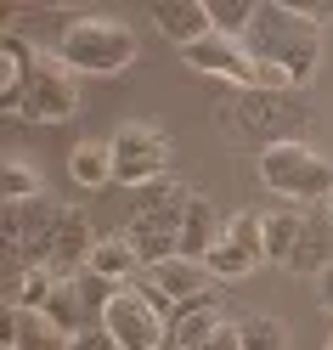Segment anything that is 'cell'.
I'll return each instance as SVG.
<instances>
[{
    "label": "cell",
    "mask_w": 333,
    "mask_h": 350,
    "mask_svg": "<svg viewBox=\"0 0 333 350\" xmlns=\"http://www.w3.org/2000/svg\"><path fill=\"white\" fill-rule=\"evenodd\" d=\"M317 294H322V311L333 317V266H328V271L317 277Z\"/></svg>",
    "instance_id": "cell-31"
},
{
    "label": "cell",
    "mask_w": 333,
    "mask_h": 350,
    "mask_svg": "<svg viewBox=\"0 0 333 350\" xmlns=\"http://www.w3.org/2000/svg\"><path fill=\"white\" fill-rule=\"evenodd\" d=\"M136 288H142V294L170 317L181 299L215 288V277H209V266H198V260H181V254H175V260H164V266H147V271L136 277Z\"/></svg>",
    "instance_id": "cell-10"
},
{
    "label": "cell",
    "mask_w": 333,
    "mask_h": 350,
    "mask_svg": "<svg viewBox=\"0 0 333 350\" xmlns=\"http://www.w3.org/2000/svg\"><path fill=\"white\" fill-rule=\"evenodd\" d=\"M85 271H91L96 282H107V288H124V282H136L147 266H142V254L130 249V237L114 232V237H96V254H91Z\"/></svg>",
    "instance_id": "cell-17"
},
{
    "label": "cell",
    "mask_w": 333,
    "mask_h": 350,
    "mask_svg": "<svg viewBox=\"0 0 333 350\" xmlns=\"http://www.w3.org/2000/svg\"><path fill=\"white\" fill-rule=\"evenodd\" d=\"M187 198H192V192H187L181 181H170V187H159V192H152V198H147L136 215H130L124 237H130V249L142 254V266H164V260H175V254H181Z\"/></svg>",
    "instance_id": "cell-5"
},
{
    "label": "cell",
    "mask_w": 333,
    "mask_h": 350,
    "mask_svg": "<svg viewBox=\"0 0 333 350\" xmlns=\"http://www.w3.org/2000/svg\"><path fill=\"white\" fill-rule=\"evenodd\" d=\"M204 266H209V277H220V282H237V277H249L260 260L243 254V249H232V243H215V254L204 260Z\"/></svg>",
    "instance_id": "cell-27"
},
{
    "label": "cell",
    "mask_w": 333,
    "mask_h": 350,
    "mask_svg": "<svg viewBox=\"0 0 333 350\" xmlns=\"http://www.w3.org/2000/svg\"><path fill=\"white\" fill-rule=\"evenodd\" d=\"M322 209H328V215H333V192H328V204H322Z\"/></svg>",
    "instance_id": "cell-32"
},
{
    "label": "cell",
    "mask_w": 333,
    "mask_h": 350,
    "mask_svg": "<svg viewBox=\"0 0 333 350\" xmlns=\"http://www.w3.org/2000/svg\"><path fill=\"white\" fill-rule=\"evenodd\" d=\"M317 119V102L305 91H232L220 102V130L249 147L254 159L271 147H288V142H305L299 130Z\"/></svg>",
    "instance_id": "cell-1"
},
{
    "label": "cell",
    "mask_w": 333,
    "mask_h": 350,
    "mask_svg": "<svg viewBox=\"0 0 333 350\" xmlns=\"http://www.w3.org/2000/svg\"><path fill=\"white\" fill-rule=\"evenodd\" d=\"M328 350H333V339H328Z\"/></svg>",
    "instance_id": "cell-34"
},
{
    "label": "cell",
    "mask_w": 333,
    "mask_h": 350,
    "mask_svg": "<svg viewBox=\"0 0 333 350\" xmlns=\"http://www.w3.org/2000/svg\"><path fill=\"white\" fill-rule=\"evenodd\" d=\"M68 350H119V345H114V334H107L102 322H91L85 334H74V345H68Z\"/></svg>",
    "instance_id": "cell-29"
},
{
    "label": "cell",
    "mask_w": 333,
    "mask_h": 350,
    "mask_svg": "<svg viewBox=\"0 0 333 350\" xmlns=\"http://www.w3.org/2000/svg\"><path fill=\"white\" fill-rule=\"evenodd\" d=\"M170 159H175V142H170L164 124H152V119L119 124V136H114V181L152 187V181H164Z\"/></svg>",
    "instance_id": "cell-6"
},
{
    "label": "cell",
    "mask_w": 333,
    "mask_h": 350,
    "mask_svg": "<svg viewBox=\"0 0 333 350\" xmlns=\"http://www.w3.org/2000/svg\"><path fill=\"white\" fill-rule=\"evenodd\" d=\"M46 317L62 327V334H85V327H91L96 317H91V299H85V288H79V277H62L57 282V294H51V305H46Z\"/></svg>",
    "instance_id": "cell-22"
},
{
    "label": "cell",
    "mask_w": 333,
    "mask_h": 350,
    "mask_svg": "<svg viewBox=\"0 0 333 350\" xmlns=\"http://www.w3.org/2000/svg\"><path fill=\"white\" fill-rule=\"evenodd\" d=\"M96 254V237H91V221H85L79 209L62 215V232H57V254H51V271L57 277H74L79 266H91Z\"/></svg>",
    "instance_id": "cell-18"
},
{
    "label": "cell",
    "mask_w": 333,
    "mask_h": 350,
    "mask_svg": "<svg viewBox=\"0 0 333 350\" xmlns=\"http://www.w3.org/2000/svg\"><path fill=\"white\" fill-rule=\"evenodd\" d=\"M243 46L260 62L282 68L294 79V91H305L310 74H317V62H322V29L310 23V17H299L288 0H260V17H254V29L243 34Z\"/></svg>",
    "instance_id": "cell-2"
},
{
    "label": "cell",
    "mask_w": 333,
    "mask_h": 350,
    "mask_svg": "<svg viewBox=\"0 0 333 350\" xmlns=\"http://www.w3.org/2000/svg\"><path fill=\"white\" fill-rule=\"evenodd\" d=\"M62 215H68V209H62L51 192L6 209V254H12V266H51Z\"/></svg>",
    "instance_id": "cell-7"
},
{
    "label": "cell",
    "mask_w": 333,
    "mask_h": 350,
    "mask_svg": "<svg viewBox=\"0 0 333 350\" xmlns=\"http://www.w3.org/2000/svg\"><path fill=\"white\" fill-rule=\"evenodd\" d=\"M220 243H232V249H243V254L265 260V232H260V209H237V215H226V237H220Z\"/></svg>",
    "instance_id": "cell-26"
},
{
    "label": "cell",
    "mask_w": 333,
    "mask_h": 350,
    "mask_svg": "<svg viewBox=\"0 0 333 350\" xmlns=\"http://www.w3.org/2000/svg\"><path fill=\"white\" fill-rule=\"evenodd\" d=\"M254 170H260V187L277 192V198H288V204H328V192H333L328 152L305 147V142H288V147L260 152Z\"/></svg>",
    "instance_id": "cell-4"
},
{
    "label": "cell",
    "mask_w": 333,
    "mask_h": 350,
    "mask_svg": "<svg viewBox=\"0 0 333 350\" xmlns=\"http://www.w3.org/2000/svg\"><path fill=\"white\" fill-rule=\"evenodd\" d=\"M220 237H226V221H215V204L204 198V192H192L187 198V221H181V260H198V266H204Z\"/></svg>",
    "instance_id": "cell-16"
},
{
    "label": "cell",
    "mask_w": 333,
    "mask_h": 350,
    "mask_svg": "<svg viewBox=\"0 0 333 350\" xmlns=\"http://www.w3.org/2000/svg\"><path fill=\"white\" fill-rule=\"evenodd\" d=\"M288 6H294L299 17H310L317 29H328V23H333V0H288Z\"/></svg>",
    "instance_id": "cell-30"
},
{
    "label": "cell",
    "mask_w": 333,
    "mask_h": 350,
    "mask_svg": "<svg viewBox=\"0 0 333 350\" xmlns=\"http://www.w3.org/2000/svg\"><path fill=\"white\" fill-rule=\"evenodd\" d=\"M6 345H23V350H68L74 339L46 317V311H12L6 305V322H0V350Z\"/></svg>",
    "instance_id": "cell-15"
},
{
    "label": "cell",
    "mask_w": 333,
    "mask_h": 350,
    "mask_svg": "<svg viewBox=\"0 0 333 350\" xmlns=\"http://www.w3.org/2000/svg\"><path fill=\"white\" fill-rule=\"evenodd\" d=\"M204 6H209L215 34H226V40H243V34L254 29V17H260L254 0H204Z\"/></svg>",
    "instance_id": "cell-24"
},
{
    "label": "cell",
    "mask_w": 333,
    "mask_h": 350,
    "mask_svg": "<svg viewBox=\"0 0 333 350\" xmlns=\"http://www.w3.org/2000/svg\"><path fill=\"white\" fill-rule=\"evenodd\" d=\"M74 113H79V74L62 68L51 51H40V68H34L29 91H23L17 119H29V124H68Z\"/></svg>",
    "instance_id": "cell-9"
},
{
    "label": "cell",
    "mask_w": 333,
    "mask_h": 350,
    "mask_svg": "<svg viewBox=\"0 0 333 350\" xmlns=\"http://www.w3.org/2000/svg\"><path fill=\"white\" fill-rule=\"evenodd\" d=\"M57 271L51 266H12V277H6V305L12 311H46L51 305V294H57Z\"/></svg>",
    "instance_id": "cell-19"
},
{
    "label": "cell",
    "mask_w": 333,
    "mask_h": 350,
    "mask_svg": "<svg viewBox=\"0 0 333 350\" xmlns=\"http://www.w3.org/2000/svg\"><path fill=\"white\" fill-rule=\"evenodd\" d=\"M6 350H23V345H6Z\"/></svg>",
    "instance_id": "cell-33"
},
{
    "label": "cell",
    "mask_w": 333,
    "mask_h": 350,
    "mask_svg": "<svg viewBox=\"0 0 333 350\" xmlns=\"http://www.w3.org/2000/svg\"><path fill=\"white\" fill-rule=\"evenodd\" d=\"M328 266H333V215L317 204V209H305V232H299L294 254H288V271L294 277H322Z\"/></svg>",
    "instance_id": "cell-13"
},
{
    "label": "cell",
    "mask_w": 333,
    "mask_h": 350,
    "mask_svg": "<svg viewBox=\"0 0 333 350\" xmlns=\"http://www.w3.org/2000/svg\"><path fill=\"white\" fill-rule=\"evenodd\" d=\"M29 198H46V181H40V170L29 164V159H6V170H0V204H29Z\"/></svg>",
    "instance_id": "cell-23"
},
{
    "label": "cell",
    "mask_w": 333,
    "mask_h": 350,
    "mask_svg": "<svg viewBox=\"0 0 333 350\" xmlns=\"http://www.w3.org/2000/svg\"><path fill=\"white\" fill-rule=\"evenodd\" d=\"M152 23H159V34L170 40V46H181V51L198 46L204 34H215L204 0H159V6H152Z\"/></svg>",
    "instance_id": "cell-14"
},
{
    "label": "cell",
    "mask_w": 333,
    "mask_h": 350,
    "mask_svg": "<svg viewBox=\"0 0 333 350\" xmlns=\"http://www.w3.org/2000/svg\"><path fill=\"white\" fill-rule=\"evenodd\" d=\"M192 350H243V334H237V322H220L209 339H198Z\"/></svg>",
    "instance_id": "cell-28"
},
{
    "label": "cell",
    "mask_w": 333,
    "mask_h": 350,
    "mask_svg": "<svg viewBox=\"0 0 333 350\" xmlns=\"http://www.w3.org/2000/svg\"><path fill=\"white\" fill-rule=\"evenodd\" d=\"M51 57L74 74H96V79H119L130 62H136V34H130L119 17H96V12H79L68 34L51 46Z\"/></svg>",
    "instance_id": "cell-3"
},
{
    "label": "cell",
    "mask_w": 333,
    "mask_h": 350,
    "mask_svg": "<svg viewBox=\"0 0 333 350\" xmlns=\"http://www.w3.org/2000/svg\"><path fill=\"white\" fill-rule=\"evenodd\" d=\"M237 334H243V350H288V327H282V317L254 311V317L237 322Z\"/></svg>",
    "instance_id": "cell-25"
},
{
    "label": "cell",
    "mask_w": 333,
    "mask_h": 350,
    "mask_svg": "<svg viewBox=\"0 0 333 350\" xmlns=\"http://www.w3.org/2000/svg\"><path fill=\"white\" fill-rule=\"evenodd\" d=\"M34 68H40V51L29 46L23 34L6 29V40H0V113H6V119H17V107H23V91H29Z\"/></svg>",
    "instance_id": "cell-12"
},
{
    "label": "cell",
    "mask_w": 333,
    "mask_h": 350,
    "mask_svg": "<svg viewBox=\"0 0 333 350\" xmlns=\"http://www.w3.org/2000/svg\"><path fill=\"white\" fill-rule=\"evenodd\" d=\"M260 232H265V260L288 266V254L305 232V209H260Z\"/></svg>",
    "instance_id": "cell-21"
},
{
    "label": "cell",
    "mask_w": 333,
    "mask_h": 350,
    "mask_svg": "<svg viewBox=\"0 0 333 350\" xmlns=\"http://www.w3.org/2000/svg\"><path fill=\"white\" fill-rule=\"evenodd\" d=\"M96 322L114 334L119 350H164V327H170V317L136 288V282H124V288L107 294V305H102Z\"/></svg>",
    "instance_id": "cell-8"
},
{
    "label": "cell",
    "mask_w": 333,
    "mask_h": 350,
    "mask_svg": "<svg viewBox=\"0 0 333 350\" xmlns=\"http://www.w3.org/2000/svg\"><path fill=\"white\" fill-rule=\"evenodd\" d=\"M220 327V294L215 288H204V294H192V299H181L170 311V327H164V350H192L198 339H209Z\"/></svg>",
    "instance_id": "cell-11"
},
{
    "label": "cell",
    "mask_w": 333,
    "mask_h": 350,
    "mask_svg": "<svg viewBox=\"0 0 333 350\" xmlns=\"http://www.w3.org/2000/svg\"><path fill=\"white\" fill-rule=\"evenodd\" d=\"M68 181L85 187V192H96L114 181V142H79L68 152Z\"/></svg>",
    "instance_id": "cell-20"
}]
</instances>
